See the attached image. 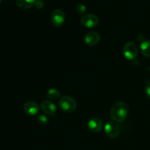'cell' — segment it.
<instances>
[{"mask_svg":"<svg viewBox=\"0 0 150 150\" xmlns=\"http://www.w3.org/2000/svg\"><path fill=\"white\" fill-rule=\"evenodd\" d=\"M110 114L111 118L114 122H122L128 116L129 107L125 102L118 101L112 105Z\"/></svg>","mask_w":150,"mask_h":150,"instance_id":"1","label":"cell"},{"mask_svg":"<svg viewBox=\"0 0 150 150\" xmlns=\"http://www.w3.org/2000/svg\"><path fill=\"white\" fill-rule=\"evenodd\" d=\"M59 105L60 108L64 112L71 113L76 111L77 103L71 97L64 96L59 101Z\"/></svg>","mask_w":150,"mask_h":150,"instance_id":"2","label":"cell"},{"mask_svg":"<svg viewBox=\"0 0 150 150\" xmlns=\"http://www.w3.org/2000/svg\"><path fill=\"white\" fill-rule=\"evenodd\" d=\"M123 55L127 59L133 60L137 57L139 53V48L133 42H128L123 47Z\"/></svg>","mask_w":150,"mask_h":150,"instance_id":"3","label":"cell"},{"mask_svg":"<svg viewBox=\"0 0 150 150\" xmlns=\"http://www.w3.org/2000/svg\"><path fill=\"white\" fill-rule=\"evenodd\" d=\"M104 132L110 139H116L120 135V127L114 122H108L104 126Z\"/></svg>","mask_w":150,"mask_h":150,"instance_id":"4","label":"cell"},{"mask_svg":"<svg viewBox=\"0 0 150 150\" xmlns=\"http://www.w3.org/2000/svg\"><path fill=\"white\" fill-rule=\"evenodd\" d=\"M81 22L83 26L86 28H94L98 26L99 23V18L97 16L94 14H85L81 18Z\"/></svg>","mask_w":150,"mask_h":150,"instance_id":"5","label":"cell"},{"mask_svg":"<svg viewBox=\"0 0 150 150\" xmlns=\"http://www.w3.org/2000/svg\"><path fill=\"white\" fill-rule=\"evenodd\" d=\"M65 20V16L64 12L60 9H56L52 12L51 16V23L57 27L62 26Z\"/></svg>","mask_w":150,"mask_h":150,"instance_id":"6","label":"cell"},{"mask_svg":"<svg viewBox=\"0 0 150 150\" xmlns=\"http://www.w3.org/2000/svg\"><path fill=\"white\" fill-rule=\"evenodd\" d=\"M87 127L90 131L93 133H98L103 127V122L98 117H92L88 121Z\"/></svg>","mask_w":150,"mask_h":150,"instance_id":"7","label":"cell"},{"mask_svg":"<svg viewBox=\"0 0 150 150\" xmlns=\"http://www.w3.org/2000/svg\"><path fill=\"white\" fill-rule=\"evenodd\" d=\"M40 108L42 111V112L45 113L47 115L54 116L56 112H57V106L51 100H45L41 103Z\"/></svg>","mask_w":150,"mask_h":150,"instance_id":"8","label":"cell"},{"mask_svg":"<svg viewBox=\"0 0 150 150\" xmlns=\"http://www.w3.org/2000/svg\"><path fill=\"white\" fill-rule=\"evenodd\" d=\"M83 40L85 43L89 46H94L100 42V36L96 32H89L85 35Z\"/></svg>","mask_w":150,"mask_h":150,"instance_id":"9","label":"cell"},{"mask_svg":"<svg viewBox=\"0 0 150 150\" xmlns=\"http://www.w3.org/2000/svg\"><path fill=\"white\" fill-rule=\"evenodd\" d=\"M23 111L28 115L35 116L39 113L40 106L37 103L29 101L23 105Z\"/></svg>","mask_w":150,"mask_h":150,"instance_id":"10","label":"cell"},{"mask_svg":"<svg viewBox=\"0 0 150 150\" xmlns=\"http://www.w3.org/2000/svg\"><path fill=\"white\" fill-rule=\"evenodd\" d=\"M16 1L18 7L23 10H27L35 5L36 0H16Z\"/></svg>","mask_w":150,"mask_h":150,"instance_id":"11","label":"cell"},{"mask_svg":"<svg viewBox=\"0 0 150 150\" xmlns=\"http://www.w3.org/2000/svg\"><path fill=\"white\" fill-rule=\"evenodd\" d=\"M141 51L142 54L146 57H150V40H144L141 43Z\"/></svg>","mask_w":150,"mask_h":150,"instance_id":"12","label":"cell"},{"mask_svg":"<svg viewBox=\"0 0 150 150\" xmlns=\"http://www.w3.org/2000/svg\"><path fill=\"white\" fill-rule=\"evenodd\" d=\"M60 95H61V93H60L59 91L57 89H54V88L50 89L47 92L48 98L52 100H56L59 99L60 98Z\"/></svg>","mask_w":150,"mask_h":150,"instance_id":"13","label":"cell"},{"mask_svg":"<svg viewBox=\"0 0 150 150\" xmlns=\"http://www.w3.org/2000/svg\"><path fill=\"white\" fill-rule=\"evenodd\" d=\"M86 6L83 4V3H79V4L76 5V11L78 12V13L79 14H83V13L86 12Z\"/></svg>","mask_w":150,"mask_h":150,"instance_id":"14","label":"cell"},{"mask_svg":"<svg viewBox=\"0 0 150 150\" xmlns=\"http://www.w3.org/2000/svg\"><path fill=\"white\" fill-rule=\"evenodd\" d=\"M38 122L41 125H46L48 123V118L46 117V116L40 114L38 117Z\"/></svg>","mask_w":150,"mask_h":150,"instance_id":"15","label":"cell"},{"mask_svg":"<svg viewBox=\"0 0 150 150\" xmlns=\"http://www.w3.org/2000/svg\"><path fill=\"white\" fill-rule=\"evenodd\" d=\"M35 6H36L37 8L38 9H42L44 6V3L42 0H36L35 1Z\"/></svg>","mask_w":150,"mask_h":150,"instance_id":"16","label":"cell"},{"mask_svg":"<svg viewBox=\"0 0 150 150\" xmlns=\"http://www.w3.org/2000/svg\"><path fill=\"white\" fill-rule=\"evenodd\" d=\"M145 93H146V97L150 99V83L146 85V88H145Z\"/></svg>","mask_w":150,"mask_h":150,"instance_id":"17","label":"cell"},{"mask_svg":"<svg viewBox=\"0 0 150 150\" xmlns=\"http://www.w3.org/2000/svg\"><path fill=\"white\" fill-rule=\"evenodd\" d=\"M1 0H0V4H1Z\"/></svg>","mask_w":150,"mask_h":150,"instance_id":"18","label":"cell"},{"mask_svg":"<svg viewBox=\"0 0 150 150\" xmlns=\"http://www.w3.org/2000/svg\"><path fill=\"white\" fill-rule=\"evenodd\" d=\"M149 70H150V67H149Z\"/></svg>","mask_w":150,"mask_h":150,"instance_id":"19","label":"cell"}]
</instances>
